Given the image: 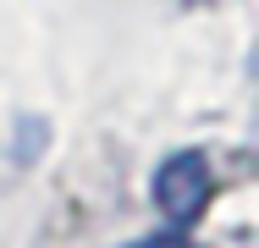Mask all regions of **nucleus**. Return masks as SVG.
Here are the masks:
<instances>
[{
  "label": "nucleus",
  "instance_id": "nucleus-1",
  "mask_svg": "<svg viewBox=\"0 0 259 248\" xmlns=\"http://www.w3.org/2000/svg\"><path fill=\"white\" fill-rule=\"evenodd\" d=\"M209 193H215V177H209L204 149H177L171 160H160L155 171V210L171 221V226H193L209 210Z\"/></svg>",
  "mask_w": 259,
  "mask_h": 248
},
{
  "label": "nucleus",
  "instance_id": "nucleus-2",
  "mask_svg": "<svg viewBox=\"0 0 259 248\" xmlns=\"http://www.w3.org/2000/svg\"><path fill=\"white\" fill-rule=\"evenodd\" d=\"M127 248H193L182 232H160V237H138V243H127Z\"/></svg>",
  "mask_w": 259,
  "mask_h": 248
}]
</instances>
